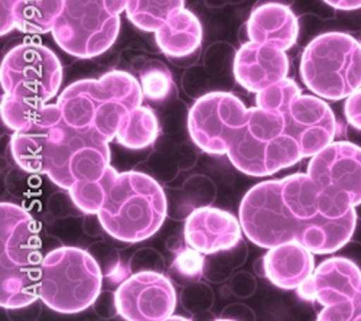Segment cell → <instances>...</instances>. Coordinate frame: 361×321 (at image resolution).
Listing matches in <instances>:
<instances>
[{
  "mask_svg": "<svg viewBox=\"0 0 361 321\" xmlns=\"http://www.w3.org/2000/svg\"><path fill=\"white\" fill-rule=\"evenodd\" d=\"M2 277L0 304L4 308H23L39 298L42 262L52 250L54 242L41 224L25 209L12 202H2Z\"/></svg>",
  "mask_w": 361,
  "mask_h": 321,
  "instance_id": "1",
  "label": "cell"
},
{
  "mask_svg": "<svg viewBox=\"0 0 361 321\" xmlns=\"http://www.w3.org/2000/svg\"><path fill=\"white\" fill-rule=\"evenodd\" d=\"M137 80L126 71H110L99 80H81L61 93L58 107L73 129L111 142L125 116L142 104Z\"/></svg>",
  "mask_w": 361,
  "mask_h": 321,
  "instance_id": "2",
  "label": "cell"
},
{
  "mask_svg": "<svg viewBox=\"0 0 361 321\" xmlns=\"http://www.w3.org/2000/svg\"><path fill=\"white\" fill-rule=\"evenodd\" d=\"M97 217L114 239L137 243L152 236L165 222L166 197L162 187L146 174H117Z\"/></svg>",
  "mask_w": 361,
  "mask_h": 321,
  "instance_id": "3",
  "label": "cell"
},
{
  "mask_svg": "<svg viewBox=\"0 0 361 321\" xmlns=\"http://www.w3.org/2000/svg\"><path fill=\"white\" fill-rule=\"evenodd\" d=\"M231 164L252 177H267L304 159L296 140L285 126L279 110L252 107L247 121L240 129L227 152Z\"/></svg>",
  "mask_w": 361,
  "mask_h": 321,
  "instance_id": "4",
  "label": "cell"
},
{
  "mask_svg": "<svg viewBox=\"0 0 361 321\" xmlns=\"http://www.w3.org/2000/svg\"><path fill=\"white\" fill-rule=\"evenodd\" d=\"M103 272L88 250L71 246L52 249L42 262L39 298L59 314H78L102 294Z\"/></svg>",
  "mask_w": 361,
  "mask_h": 321,
  "instance_id": "5",
  "label": "cell"
},
{
  "mask_svg": "<svg viewBox=\"0 0 361 321\" xmlns=\"http://www.w3.org/2000/svg\"><path fill=\"white\" fill-rule=\"evenodd\" d=\"M300 75L321 99L337 102L348 97L361 87V44L343 32L317 37L302 54Z\"/></svg>",
  "mask_w": 361,
  "mask_h": 321,
  "instance_id": "6",
  "label": "cell"
},
{
  "mask_svg": "<svg viewBox=\"0 0 361 321\" xmlns=\"http://www.w3.org/2000/svg\"><path fill=\"white\" fill-rule=\"evenodd\" d=\"M129 0H66L52 29L58 47L75 58L106 52L120 32V13Z\"/></svg>",
  "mask_w": 361,
  "mask_h": 321,
  "instance_id": "7",
  "label": "cell"
},
{
  "mask_svg": "<svg viewBox=\"0 0 361 321\" xmlns=\"http://www.w3.org/2000/svg\"><path fill=\"white\" fill-rule=\"evenodd\" d=\"M307 174L319 188L322 210L340 219L355 213L361 204V148L345 140H334L311 157Z\"/></svg>",
  "mask_w": 361,
  "mask_h": 321,
  "instance_id": "8",
  "label": "cell"
},
{
  "mask_svg": "<svg viewBox=\"0 0 361 321\" xmlns=\"http://www.w3.org/2000/svg\"><path fill=\"white\" fill-rule=\"evenodd\" d=\"M240 224L252 243L266 249L296 242L300 233V222L283 201L281 180L260 183L246 193Z\"/></svg>",
  "mask_w": 361,
  "mask_h": 321,
  "instance_id": "9",
  "label": "cell"
},
{
  "mask_svg": "<svg viewBox=\"0 0 361 321\" xmlns=\"http://www.w3.org/2000/svg\"><path fill=\"white\" fill-rule=\"evenodd\" d=\"M0 80L6 95L32 97L47 103L61 87L63 66L49 48L37 42H25L5 55Z\"/></svg>",
  "mask_w": 361,
  "mask_h": 321,
  "instance_id": "10",
  "label": "cell"
},
{
  "mask_svg": "<svg viewBox=\"0 0 361 321\" xmlns=\"http://www.w3.org/2000/svg\"><path fill=\"white\" fill-rule=\"evenodd\" d=\"M247 111L243 102L231 93H208L198 99L190 111V135L204 152L227 154L247 121Z\"/></svg>",
  "mask_w": 361,
  "mask_h": 321,
  "instance_id": "11",
  "label": "cell"
},
{
  "mask_svg": "<svg viewBox=\"0 0 361 321\" xmlns=\"http://www.w3.org/2000/svg\"><path fill=\"white\" fill-rule=\"evenodd\" d=\"M361 282V269L348 258L334 256L324 260L300 285L299 296L318 303L321 321H351L353 298Z\"/></svg>",
  "mask_w": 361,
  "mask_h": 321,
  "instance_id": "12",
  "label": "cell"
},
{
  "mask_svg": "<svg viewBox=\"0 0 361 321\" xmlns=\"http://www.w3.org/2000/svg\"><path fill=\"white\" fill-rule=\"evenodd\" d=\"M117 313L129 321H159L172 317L176 293L169 278L142 271L126 278L114 293Z\"/></svg>",
  "mask_w": 361,
  "mask_h": 321,
  "instance_id": "13",
  "label": "cell"
},
{
  "mask_svg": "<svg viewBox=\"0 0 361 321\" xmlns=\"http://www.w3.org/2000/svg\"><path fill=\"white\" fill-rule=\"evenodd\" d=\"M288 135L296 140L304 158H310L333 143L337 121L333 110L318 96L296 93L281 109Z\"/></svg>",
  "mask_w": 361,
  "mask_h": 321,
  "instance_id": "14",
  "label": "cell"
},
{
  "mask_svg": "<svg viewBox=\"0 0 361 321\" xmlns=\"http://www.w3.org/2000/svg\"><path fill=\"white\" fill-rule=\"evenodd\" d=\"M234 77L252 93L286 78L289 61L285 49L269 42L247 41L234 55Z\"/></svg>",
  "mask_w": 361,
  "mask_h": 321,
  "instance_id": "15",
  "label": "cell"
},
{
  "mask_svg": "<svg viewBox=\"0 0 361 321\" xmlns=\"http://www.w3.org/2000/svg\"><path fill=\"white\" fill-rule=\"evenodd\" d=\"M185 241L204 255L224 252L242 242V224L228 212L201 207L187 219Z\"/></svg>",
  "mask_w": 361,
  "mask_h": 321,
  "instance_id": "16",
  "label": "cell"
},
{
  "mask_svg": "<svg viewBox=\"0 0 361 321\" xmlns=\"http://www.w3.org/2000/svg\"><path fill=\"white\" fill-rule=\"evenodd\" d=\"M314 253L304 245L289 242L270 248L263 259L266 278L282 289H296L315 271Z\"/></svg>",
  "mask_w": 361,
  "mask_h": 321,
  "instance_id": "17",
  "label": "cell"
},
{
  "mask_svg": "<svg viewBox=\"0 0 361 321\" xmlns=\"http://www.w3.org/2000/svg\"><path fill=\"white\" fill-rule=\"evenodd\" d=\"M66 0H2V37L13 29L23 34L52 32Z\"/></svg>",
  "mask_w": 361,
  "mask_h": 321,
  "instance_id": "18",
  "label": "cell"
},
{
  "mask_svg": "<svg viewBox=\"0 0 361 321\" xmlns=\"http://www.w3.org/2000/svg\"><path fill=\"white\" fill-rule=\"evenodd\" d=\"M245 29L247 41L275 44L286 51L296 42L299 25L286 5L267 2L252 12Z\"/></svg>",
  "mask_w": 361,
  "mask_h": 321,
  "instance_id": "19",
  "label": "cell"
},
{
  "mask_svg": "<svg viewBox=\"0 0 361 321\" xmlns=\"http://www.w3.org/2000/svg\"><path fill=\"white\" fill-rule=\"evenodd\" d=\"M161 51L172 61L194 55L202 42V28L198 18L187 9L175 11L155 32Z\"/></svg>",
  "mask_w": 361,
  "mask_h": 321,
  "instance_id": "20",
  "label": "cell"
},
{
  "mask_svg": "<svg viewBox=\"0 0 361 321\" xmlns=\"http://www.w3.org/2000/svg\"><path fill=\"white\" fill-rule=\"evenodd\" d=\"M159 132L155 113L149 107L137 106L120 122L117 142L129 150H143L152 143Z\"/></svg>",
  "mask_w": 361,
  "mask_h": 321,
  "instance_id": "21",
  "label": "cell"
},
{
  "mask_svg": "<svg viewBox=\"0 0 361 321\" xmlns=\"http://www.w3.org/2000/svg\"><path fill=\"white\" fill-rule=\"evenodd\" d=\"M184 8V0H129L128 19L145 32H157L178 9Z\"/></svg>",
  "mask_w": 361,
  "mask_h": 321,
  "instance_id": "22",
  "label": "cell"
},
{
  "mask_svg": "<svg viewBox=\"0 0 361 321\" xmlns=\"http://www.w3.org/2000/svg\"><path fill=\"white\" fill-rule=\"evenodd\" d=\"M45 104L38 99L6 95L2 100L4 123L15 132L29 131L39 119Z\"/></svg>",
  "mask_w": 361,
  "mask_h": 321,
  "instance_id": "23",
  "label": "cell"
},
{
  "mask_svg": "<svg viewBox=\"0 0 361 321\" xmlns=\"http://www.w3.org/2000/svg\"><path fill=\"white\" fill-rule=\"evenodd\" d=\"M143 97L150 102H164L173 90V80L168 67L158 60H146L136 66Z\"/></svg>",
  "mask_w": 361,
  "mask_h": 321,
  "instance_id": "24",
  "label": "cell"
},
{
  "mask_svg": "<svg viewBox=\"0 0 361 321\" xmlns=\"http://www.w3.org/2000/svg\"><path fill=\"white\" fill-rule=\"evenodd\" d=\"M116 175L117 172L110 166L100 180L75 183L70 188L75 207L87 214H97L103 206L107 190Z\"/></svg>",
  "mask_w": 361,
  "mask_h": 321,
  "instance_id": "25",
  "label": "cell"
},
{
  "mask_svg": "<svg viewBox=\"0 0 361 321\" xmlns=\"http://www.w3.org/2000/svg\"><path fill=\"white\" fill-rule=\"evenodd\" d=\"M205 262L207 259L204 253L188 243L178 246L168 275L179 285H191L202 278L205 272Z\"/></svg>",
  "mask_w": 361,
  "mask_h": 321,
  "instance_id": "26",
  "label": "cell"
},
{
  "mask_svg": "<svg viewBox=\"0 0 361 321\" xmlns=\"http://www.w3.org/2000/svg\"><path fill=\"white\" fill-rule=\"evenodd\" d=\"M88 252L92 253L94 256V259L97 260V264L100 265L104 277L114 278L116 274L120 272L122 264H120L118 255L114 249H111L106 243H96L93 246H90Z\"/></svg>",
  "mask_w": 361,
  "mask_h": 321,
  "instance_id": "27",
  "label": "cell"
},
{
  "mask_svg": "<svg viewBox=\"0 0 361 321\" xmlns=\"http://www.w3.org/2000/svg\"><path fill=\"white\" fill-rule=\"evenodd\" d=\"M188 286L190 288L183 294V305L191 313H198L209 308V305L213 304L212 289L198 282H194Z\"/></svg>",
  "mask_w": 361,
  "mask_h": 321,
  "instance_id": "28",
  "label": "cell"
},
{
  "mask_svg": "<svg viewBox=\"0 0 361 321\" xmlns=\"http://www.w3.org/2000/svg\"><path fill=\"white\" fill-rule=\"evenodd\" d=\"M344 113L347 122L357 131H361V87L347 97Z\"/></svg>",
  "mask_w": 361,
  "mask_h": 321,
  "instance_id": "29",
  "label": "cell"
},
{
  "mask_svg": "<svg viewBox=\"0 0 361 321\" xmlns=\"http://www.w3.org/2000/svg\"><path fill=\"white\" fill-rule=\"evenodd\" d=\"M322 2L338 11H355L361 8V0H322Z\"/></svg>",
  "mask_w": 361,
  "mask_h": 321,
  "instance_id": "30",
  "label": "cell"
},
{
  "mask_svg": "<svg viewBox=\"0 0 361 321\" xmlns=\"http://www.w3.org/2000/svg\"><path fill=\"white\" fill-rule=\"evenodd\" d=\"M351 321H361V282L357 289V293L353 298V314Z\"/></svg>",
  "mask_w": 361,
  "mask_h": 321,
  "instance_id": "31",
  "label": "cell"
}]
</instances>
